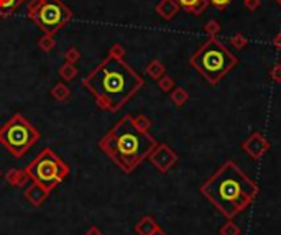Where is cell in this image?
<instances>
[{"instance_id": "cell-4", "label": "cell", "mask_w": 281, "mask_h": 235, "mask_svg": "<svg viewBox=\"0 0 281 235\" xmlns=\"http://www.w3.org/2000/svg\"><path fill=\"white\" fill-rule=\"evenodd\" d=\"M235 64V56L215 40L204 43L193 58V66L210 84H217L224 74L230 71Z\"/></svg>"}, {"instance_id": "cell-29", "label": "cell", "mask_w": 281, "mask_h": 235, "mask_svg": "<svg viewBox=\"0 0 281 235\" xmlns=\"http://www.w3.org/2000/svg\"><path fill=\"white\" fill-rule=\"evenodd\" d=\"M86 235H102V230L97 227V225H92V227H89L87 229V232Z\"/></svg>"}, {"instance_id": "cell-2", "label": "cell", "mask_w": 281, "mask_h": 235, "mask_svg": "<svg viewBox=\"0 0 281 235\" xmlns=\"http://www.w3.org/2000/svg\"><path fill=\"white\" fill-rule=\"evenodd\" d=\"M148 131L138 130L133 124V115H124L107 133L99 140V150L105 153L125 175L135 171V168L148 158L156 147Z\"/></svg>"}, {"instance_id": "cell-26", "label": "cell", "mask_w": 281, "mask_h": 235, "mask_svg": "<svg viewBox=\"0 0 281 235\" xmlns=\"http://www.w3.org/2000/svg\"><path fill=\"white\" fill-rule=\"evenodd\" d=\"M205 31L210 33V35H214V33L219 31V23H215L214 20L207 23V26H205Z\"/></svg>"}, {"instance_id": "cell-14", "label": "cell", "mask_w": 281, "mask_h": 235, "mask_svg": "<svg viewBox=\"0 0 281 235\" xmlns=\"http://www.w3.org/2000/svg\"><path fill=\"white\" fill-rule=\"evenodd\" d=\"M176 2L179 7L194 13V15H201L204 12V8L207 7V0H176Z\"/></svg>"}, {"instance_id": "cell-27", "label": "cell", "mask_w": 281, "mask_h": 235, "mask_svg": "<svg viewBox=\"0 0 281 235\" xmlns=\"http://www.w3.org/2000/svg\"><path fill=\"white\" fill-rule=\"evenodd\" d=\"M232 43L237 46V48H242V46H245L247 45V40L243 38V36H240V35H237L235 38L232 40Z\"/></svg>"}, {"instance_id": "cell-10", "label": "cell", "mask_w": 281, "mask_h": 235, "mask_svg": "<svg viewBox=\"0 0 281 235\" xmlns=\"http://www.w3.org/2000/svg\"><path fill=\"white\" fill-rule=\"evenodd\" d=\"M243 147H245V150L248 152V155H250V157L258 158L260 155L263 153L266 148H268V143L265 142L261 135L255 133V135H252L250 140H248V142L243 145Z\"/></svg>"}, {"instance_id": "cell-21", "label": "cell", "mask_w": 281, "mask_h": 235, "mask_svg": "<svg viewBox=\"0 0 281 235\" xmlns=\"http://www.w3.org/2000/svg\"><path fill=\"white\" fill-rule=\"evenodd\" d=\"M133 124L142 131H148V129L152 127V122H150L148 117H145V115H133Z\"/></svg>"}, {"instance_id": "cell-6", "label": "cell", "mask_w": 281, "mask_h": 235, "mask_svg": "<svg viewBox=\"0 0 281 235\" xmlns=\"http://www.w3.org/2000/svg\"><path fill=\"white\" fill-rule=\"evenodd\" d=\"M25 170L30 181L38 183L48 192L58 187L69 175V166L51 148L41 150Z\"/></svg>"}, {"instance_id": "cell-28", "label": "cell", "mask_w": 281, "mask_h": 235, "mask_svg": "<svg viewBox=\"0 0 281 235\" xmlns=\"http://www.w3.org/2000/svg\"><path fill=\"white\" fill-rule=\"evenodd\" d=\"M207 2H210L214 7H217V8H224L229 2H230V0H207Z\"/></svg>"}, {"instance_id": "cell-1", "label": "cell", "mask_w": 281, "mask_h": 235, "mask_svg": "<svg viewBox=\"0 0 281 235\" xmlns=\"http://www.w3.org/2000/svg\"><path fill=\"white\" fill-rule=\"evenodd\" d=\"M143 79L124 61V48L114 45L99 66L82 79V86L94 97L99 109L119 112L143 87Z\"/></svg>"}, {"instance_id": "cell-8", "label": "cell", "mask_w": 281, "mask_h": 235, "mask_svg": "<svg viewBox=\"0 0 281 235\" xmlns=\"http://www.w3.org/2000/svg\"><path fill=\"white\" fill-rule=\"evenodd\" d=\"M148 159L160 173H166L170 171V168L176 163L178 157L168 145L160 143L152 150V153L148 155Z\"/></svg>"}, {"instance_id": "cell-5", "label": "cell", "mask_w": 281, "mask_h": 235, "mask_svg": "<svg viewBox=\"0 0 281 235\" xmlns=\"http://www.w3.org/2000/svg\"><path fill=\"white\" fill-rule=\"evenodd\" d=\"M40 140V131L23 114H13L0 127V145L15 158H22Z\"/></svg>"}, {"instance_id": "cell-25", "label": "cell", "mask_w": 281, "mask_h": 235, "mask_svg": "<svg viewBox=\"0 0 281 235\" xmlns=\"http://www.w3.org/2000/svg\"><path fill=\"white\" fill-rule=\"evenodd\" d=\"M271 78H273L276 82H281V66L280 64H276L273 68V71H271Z\"/></svg>"}, {"instance_id": "cell-13", "label": "cell", "mask_w": 281, "mask_h": 235, "mask_svg": "<svg viewBox=\"0 0 281 235\" xmlns=\"http://www.w3.org/2000/svg\"><path fill=\"white\" fill-rule=\"evenodd\" d=\"M158 229V224L154 222L153 217H150V215H145L137 222L135 225V232L138 235H153L154 230Z\"/></svg>"}, {"instance_id": "cell-16", "label": "cell", "mask_w": 281, "mask_h": 235, "mask_svg": "<svg viewBox=\"0 0 281 235\" xmlns=\"http://www.w3.org/2000/svg\"><path fill=\"white\" fill-rule=\"evenodd\" d=\"M51 97L58 102H66L71 97V89H69L64 82H58L56 86L51 89Z\"/></svg>"}, {"instance_id": "cell-15", "label": "cell", "mask_w": 281, "mask_h": 235, "mask_svg": "<svg viewBox=\"0 0 281 235\" xmlns=\"http://www.w3.org/2000/svg\"><path fill=\"white\" fill-rule=\"evenodd\" d=\"M22 3H25V0H0V17L8 18L13 15Z\"/></svg>"}, {"instance_id": "cell-17", "label": "cell", "mask_w": 281, "mask_h": 235, "mask_svg": "<svg viewBox=\"0 0 281 235\" xmlns=\"http://www.w3.org/2000/svg\"><path fill=\"white\" fill-rule=\"evenodd\" d=\"M147 74L154 81H158V79H161L165 76V66H163L158 59H153L150 61V64L147 66Z\"/></svg>"}, {"instance_id": "cell-9", "label": "cell", "mask_w": 281, "mask_h": 235, "mask_svg": "<svg viewBox=\"0 0 281 235\" xmlns=\"http://www.w3.org/2000/svg\"><path fill=\"white\" fill-rule=\"evenodd\" d=\"M48 194H50V192L46 191L41 184H38V183H31V184L25 189V192H23L25 199L30 204H33L35 208H40V206L46 201Z\"/></svg>"}, {"instance_id": "cell-19", "label": "cell", "mask_w": 281, "mask_h": 235, "mask_svg": "<svg viewBox=\"0 0 281 235\" xmlns=\"http://www.w3.org/2000/svg\"><path fill=\"white\" fill-rule=\"evenodd\" d=\"M54 46H56V41H54L53 35H46L45 33V35L38 40V48L43 51V53H50V51H53Z\"/></svg>"}, {"instance_id": "cell-31", "label": "cell", "mask_w": 281, "mask_h": 235, "mask_svg": "<svg viewBox=\"0 0 281 235\" xmlns=\"http://www.w3.org/2000/svg\"><path fill=\"white\" fill-rule=\"evenodd\" d=\"M276 2H278V3H280V5H281V0H276Z\"/></svg>"}, {"instance_id": "cell-30", "label": "cell", "mask_w": 281, "mask_h": 235, "mask_svg": "<svg viewBox=\"0 0 281 235\" xmlns=\"http://www.w3.org/2000/svg\"><path fill=\"white\" fill-rule=\"evenodd\" d=\"M153 235H166V232H165V230H161L160 227H158V229L153 232Z\"/></svg>"}, {"instance_id": "cell-18", "label": "cell", "mask_w": 281, "mask_h": 235, "mask_svg": "<svg viewBox=\"0 0 281 235\" xmlns=\"http://www.w3.org/2000/svg\"><path fill=\"white\" fill-rule=\"evenodd\" d=\"M58 74H59L61 79H64V81H73V79L77 76V68L74 64L66 63V61H64V64L59 66Z\"/></svg>"}, {"instance_id": "cell-11", "label": "cell", "mask_w": 281, "mask_h": 235, "mask_svg": "<svg viewBox=\"0 0 281 235\" xmlns=\"http://www.w3.org/2000/svg\"><path fill=\"white\" fill-rule=\"evenodd\" d=\"M5 181L12 187H22V186H25L28 181H30V176H28L25 168H23V170H22V168H12V170L7 171Z\"/></svg>"}, {"instance_id": "cell-23", "label": "cell", "mask_w": 281, "mask_h": 235, "mask_svg": "<svg viewBox=\"0 0 281 235\" xmlns=\"http://www.w3.org/2000/svg\"><path fill=\"white\" fill-rule=\"evenodd\" d=\"M173 86H175V81H173L170 76H163L161 79H158V87H160L163 92H170Z\"/></svg>"}, {"instance_id": "cell-12", "label": "cell", "mask_w": 281, "mask_h": 235, "mask_svg": "<svg viewBox=\"0 0 281 235\" xmlns=\"http://www.w3.org/2000/svg\"><path fill=\"white\" fill-rule=\"evenodd\" d=\"M178 10H179V5H178L176 0H161L156 5V13L165 20H171L178 13Z\"/></svg>"}, {"instance_id": "cell-20", "label": "cell", "mask_w": 281, "mask_h": 235, "mask_svg": "<svg viewBox=\"0 0 281 235\" xmlns=\"http://www.w3.org/2000/svg\"><path fill=\"white\" fill-rule=\"evenodd\" d=\"M171 101L175 102L178 107H181L187 101V92L184 91V89H181V87L175 89V91L171 92Z\"/></svg>"}, {"instance_id": "cell-7", "label": "cell", "mask_w": 281, "mask_h": 235, "mask_svg": "<svg viewBox=\"0 0 281 235\" xmlns=\"http://www.w3.org/2000/svg\"><path fill=\"white\" fill-rule=\"evenodd\" d=\"M28 18L46 35H56L68 25L73 12L63 0H30L26 7Z\"/></svg>"}, {"instance_id": "cell-22", "label": "cell", "mask_w": 281, "mask_h": 235, "mask_svg": "<svg viewBox=\"0 0 281 235\" xmlns=\"http://www.w3.org/2000/svg\"><path fill=\"white\" fill-rule=\"evenodd\" d=\"M79 59H81V53H79V50L76 48V46H71V48H68V51L64 53V61H66V63L76 64Z\"/></svg>"}, {"instance_id": "cell-24", "label": "cell", "mask_w": 281, "mask_h": 235, "mask_svg": "<svg viewBox=\"0 0 281 235\" xmlns=\"http://www.w3.org/2000/svg\"><path fill=\"white\" fill-rule=\"evenodd\" d=\"M238 234H240V229H238L233 222H227L221 229V235H238Z\"/></svg>"}, {"instance_id": "cell-3", "label": "cell", "mask_w": 281, "mask_h": 235, "mask_svg": "<svg viewBox=\"0 0 281 235\" xmlns=\"http://www.w3.org/2000/svg\"><path fill=\"white\" fill-rule=\"evenodd\" d=\"M256 187L232 161L226 163L205 184L201 192L222 210L224 215L233 217L243 210L256 194Z\"/></svg>"}]
</instances>
